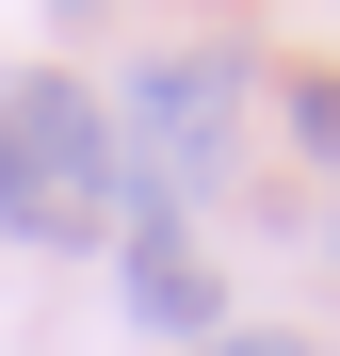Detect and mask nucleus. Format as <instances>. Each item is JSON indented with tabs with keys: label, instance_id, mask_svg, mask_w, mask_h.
Wrapping results in <instances>:
<instances>
[{
	"label": "nucleus",
	"instance_id": "nucleus-5",
	"mask_svg": "<svg viewBox=\"0 0 340 356\" xmlns=\"http://www.w3.org/2000/svg\"><path fill=\"white\" fill-rule=\"evenodd\" d=\"M211 356H308V340H275V324H227V340H211Z\"/></svg>",
	"mask_w": 340,
	"mask_h": 356
},
{
	"label": "nucleus",
	"instance_id": "nucleus-4",
	"mask_svg": "<svg viewBox=\"0 0 340 356\" xmlns=\"http://www.w3.org/2000/svg\"><path fill=\"white\" fill-rule=\"evenodd\" d=\"M292 146H308V162H340V81H292Z\"/></svg>",
	"mask_w": 340,
	"mask_h": 356
},
{
	"label": "nucleus",
	"instance_id": "nucleus-2",
	"mask_svg": "<svg viewBox=\"0 0 340 356\" xmlns=\"http://www.w3.org/2000/svg\"><path fill=\"white\" fill-rule=\"evenodd\" d=\"M130 130H146V195H211L227 178V130H243V65H227V49H162V65H130Z\"/></svg>",
	"mask_w": 340,
	"mask_h": 356
},
{
	"label": "nucleus",
	"instance_id": "nucleus-3",
	"mask_svg": "<svg viewBox=\"0 0 340 356\" xmlns=\"http://www.w3.org/2000/svg\"><path fill=\"white\" fill-rule=\"evenodd\" d=\"M113 259H130V308H146L162 340H211V259H195V211H179V195H146V178H130Z\"/></svg>",
	"mask_w": 340,
	"mask_h": 356
},
{
	"label": "nucleus",
	"instance_id": "nucleus-1",
	"mask_svg": "<svg viewBox=\"0 0 340 356\" xmlns=\"http://www.w3.org/2000/svg\"><path fill=\"white\" fill-rule=\"evenodd\" d=\"M0 227L17 243H113L130 227V130L97 113V81H65V65L0 81Z\"/></svg>",
	"mask_w": 340,
	"mask_h": 356
}]
</instances>
